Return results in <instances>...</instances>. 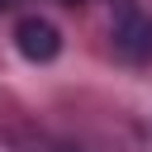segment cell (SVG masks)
<instances>
[{"mask_svg":"<svg viewBox=\"0 0 152 152\" xmlns=\"http://www.w3.org/2000/svg\"><path fill=\"white\" fill-rule=\"evenodd\" d=\"M14 48H19L28 62H52V57L62 52V33H57V24H52V19L28 14V19H19V24H14Z\"/></svg>","mask_w":152,"mask_h":152,"instance_id":"obj_1","label":"cell"},{"mask_svg":"<svg viewBox=\"0 0 152 152\" xmlns=\"http://www.w3.org/2000/svg\"><path fill=\"white\" fill-rule=\"evenodd\" d=\"M114 48H119L124 57H152V24L138 19V14H128V19L114 28Z\"/></svg>","mask_w":152,"mask_h":152,"instance_id":"obj_2","label":"cell"},{"mask_svg":"<svg viewBox=\"0 0 152 152\" xmlns=\"http://www.w3.org/2000/svg\"><path fill=\"white\" fill-rule=\"evenodd\" d=\"M0 10H5V0H0Z\"/></svg>","mask_w":152,"mask_h":152,"instance_id":"obj_3","label":"cell"}]
</instances>
